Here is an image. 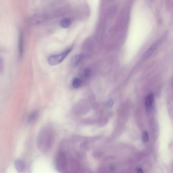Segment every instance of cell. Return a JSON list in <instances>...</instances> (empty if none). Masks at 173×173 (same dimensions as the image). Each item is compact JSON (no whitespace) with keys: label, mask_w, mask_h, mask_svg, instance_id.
<instances>
[{"label":"cell","mask_w":173,"mask_h":173,"mask_svg":"<svg viewBox=\"0 0 173 173\" xmlns=\"http://www.w3.org/2000/svg\"><path fill=\"white\" fill-rule=\"evenodd\" d=\"M159 43V41L157 42L154 44L152 46H151V47L148 50V51L146 52L144 54V56H143L144 58H146L149 57L151 55V54L156 50L157 46H158Z\"/></svg>","instance_id":"cell-7"},{"label":"cell","mask_w":173,"mask_h":173,"mask_svg":"<svg viewBox=\"0 0 173 173\" xmlns=\"http://www.w3.org/2000/svg\"><path fill=\"white\" fill-rule=\"evenodd\" d=\"M83 58V56L82 55H77L74 56L71 60V65L73 67L77 66L81 62Z\"/></svg>","instance_id":"cell-6"},{"label":"cell","mask_w":173,"mask_h":173,"mask_svg":"<svg viewBox=\"0 0 173 173\" xmlns=\"http://www.w3.org/2000/svg\"><path fill=\"white\" fill-rule=\"evenodd\" d=\"M113 104H114V101L112 99H111L108 103V106L109 107H111L113 105Z\"/></svg>","instance_id":"cell-14"},{"label":"cell","mask_w":173,"mask_h":173,"mask_svg":"<svg viewBox=\"0 0 173 173\" xmlns=\"http://www.w3.org/2000/svg\"><path fill=\"white\" fill-rule=\"evenodd\" d=\"M38 114V112L37 111L32 112L28 117L27 119V122L28 123H30L33 122L37 118Z\"/></svg>","instance_id":"cell-10"},{"label":"cell","mask_w":173,"mask_h":173,"mask_svg":"<svg viewBox=\"0 0 173 173\" xmlns=\"http://www.w3.org/2000/svg\"><path fill=\"white\" fill-rule=\"evenodd\" d=\"M153 101H154V96L153 94L151 93L149 94L147 97L145 101L146 107L147 109L151 107L153 104Z\"/></svg>","instance_id":"cell-9"},{"label":"cell","mask_w":173,"mask_h":173,"mask_svg":"<svg viewBox=\"0 0 173 173\" xmlns=\"http://www.w3.org/2000/svg\"><path fill=\"white\" fill-rule=\"evenodd\" d=\"M47 19L46 16L42 14H36L30 17L29 19V24L31 26H39L45 22Z\"/></svg>","instance_id":"cell-3"},{"label":"cell","mask_w":173,"mask_h":173,"mask_svg":"<svg viewBox=\"0 0 173 173\" xmlns=\"http://www.w3.org/2000/svg\"><path fill=\"white\" fill-rule=\"evenodd\" d=\"M55 131L51 125H46L39 132L37 137V146L40 151L44 152L51 149L55 139Z\"/></svg>","instance_id":"cell-1"},{"label":"cell","mask_w":173,"mask_h":173,"mask_svg":"<svg viewBox=\"0 0 173 173\" xmlns=\"http://www.w3.org/2000/svg\"><path fill=\"white\" fill-rule=\"evenodd\" d=\"M18 48L19 55L20 58H21L24 53V37L22 31H19V35Z\"/></svg>","instance_id":"cell-5"},{"label":"cell","mask_w":173,"mask_h":173,"mask_svg":"<svg viewBox=\"0 0 173 173\" xmlns=\"http://www.w3.org/2000/svg\"><path fill=\"white\" fill-rule=\"evenodd\" d=\"M142 138H143V141L144 142H146L148 141L149 136L147 131H145L143 133Z\"/></svg>","instance_id":"cell-12"},{"label":"cell","mask_w":173,"mask_h":173,"mask_svg":"<svg viewBox=\"0 0 173 173\" xmlns=\"http://www.w3.org/2000/svg\"><path fill=\"white\" fill-rule=\"evenodd\" d=\"M71 19L69 18H63L60 21L59 25L63 28H67L69 27L71 24Z\"/></svg>","instance_id":"cell-8"},{"label":"cell","mask_w":173,"mask_h":173,"mask_svg":"<svg viewBox=\"0 0 173 173\" xmlns=\"http://www.w3.org/2000/svg\"><path fill=\"white\" fill-rule=\"evenodd\" d=\"M91 74V71L89 68L86 69L84 72L85 76L86 78H89L90 77Z\"/></svg>","instance_id":"cell-13"},{"label":"cell","mask_w":173,"mask_h":173,"mask_svg":"<svg viewBox=\"0 0 173 173\" xmlns=\"http://www.w3.org/2000/svg\"><path fill=\"white\" fill-rule=\"evenodd\" d=\"M82 81L80 79L78 78H74L72 82V86L73 88H79L81 84Z\"/></svg>","instance_id":"cell-11"},{"label":"cell","mask_w":173,"mask_h":173,"mask_svg":"<svg viewBox=\"0 0 173 173\" xmlns=\"http://www.w3.org/2000/svg\"><path fill=\"white\" fill-rule=\"evenodd\" d=\"M137 173H144V172L142 169L139 168L137 170Z\"/></svg>","instance_id":"cell-15"},{"label":"cell","mask_w":173,"mask_h":173,"mask_svg":"<svg viewBox=\"0 0 173 173\" xmlns=\"http://www.w3.org/2000/svg\"><path fill=\"white\" fill-rule=\"evenodd\" d=\"M15 167L19 173H29L28 168L24 161L21 159L17 160L14 163Z\"/></svg>","instance_id":"cell-4"},{"label":"cell","mask_w":173,"mask_h":173,"mask_svg":"<svg viewBox=\"0 0 173 173\" xmlns=\"http://www.w3.org/2000/svg\"><path fill=\"white\" fill-rule=\"evenodd\" d=\"M72 48L73 46H70L61 53L50 56L48 59V63L50 65L53 66L59 64L70 53Z\"/></svg>","instance_id":"cell-2"}]
</instances>
